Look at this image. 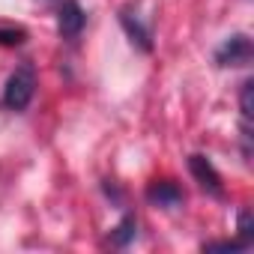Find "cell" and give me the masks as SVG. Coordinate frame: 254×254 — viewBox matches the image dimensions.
I'll list each match as a JSON object with an SVG mask.
<instances>
[{"instance_id":"obj_1","label":"cell","mask_w":254,"mask_h":254,"mask_svg":"<svg viewBox=\"0 0 254 254\" xmlns=\"http://www.w3.org/2000/svg\"><path fill=\"white\" fill-rule=\"evenodd\" d=\"M36 96V66L30 60H24L6 81L3 87V105L9 111H27V105Z\"/></svg>"},{"instance_id":"obj_2","label":"cell","mask_w":254,"mask_h":254,"mask_svg":"<svg viewBox=\"0 0 254 254\" xmlns=\"http://www.w3.org/2000/svg\"><path fill=\"white\" fill-rule=\"evenodd\" d=\"M251 57H254V45H251V36H248V33H233V36H227V39L215 48V54H212L215 66H221V69L248 66Z\"/></svg>"},{"instance_id":"obj_3","label":"cell","mask_w":254,"mask_h":254,"mask_svg":"<svg viewBox=\"0 0 254 254\" xmlns=\"http://www.w3.org/2000/svg\"><path fill=\"white\" fill-rule=\"evenodd\" d=\"M120 24H123L126 33H129L132 45H138L144 54L153 51V30H150V21H144L138 3H126V6L120 9Z\"/></svg>"},{"instance_id":"obj_4","label":"cell","mask_w":254,"mask_h":254,"mask_svg":"<svg viewBox=\"0 0 254 254\" xmlns=\"http://www.w3.org/2000/svg\"><path fill=\"white\" fill-rule=\"evenodd\" d=\"M87 27V12L78 0H63L57 6V33L63 39H78L81 30Z\"/></svg>"},{"instance_id":"obj_5","label":"cell","mask_w":254,"mask_h":254,"mask_svg":"<svg viewBox=\"0 0 254 254\" xmlns=\"http://www.w3.org/2000/svg\"><path fill=\"white\" fill-rule=\"evenodd\" d=\"M189 171H191V177L200 183V189H203V191H209V194H215V197H221V194H224L221 174L215 171V165H212L203 153H191V156H189Z\"/></svg>"},{"instance_id":"obj_6","label":"cell","mask_w":254,"mask_h":254,"mask_svg":"<svg viewBox=\"0 0 254 254\" xmlns=\"http://www.w3.org/2000/svg\"><path fill=\"white\" fill-rule=\"evenodd\" d=\"M144 197L153 203V206H165V209H177L183 200H186V191L174 183V180H153L147 189H144Z\"/></svg>"},{"instance_id":"obj_7","label":"cell","mask_w":254,"mask_h":254,"mask_svg":"<svg viewBox=\"0 0 254 254\" xmlns=\"http://www.w3.org/2000/svg\"><path fill=\"white\" fill-rule=\"evenodd\" d=\"M135 236H138V218H135V212H126V215L120 218V224L111 227V233H108V245H114V248H126V245H132V242H135Z\"/></svg>"},{"instance_id":"obj_8","label":"cell","mask_w":254,"mask_h":254,"mask_svg":"<svg viewBox=\"0 0 254 254\" xmlns=\"http://www.w3.org/2000/svg\"><path fill=\"white\" fill-rule=\"evenodd\" d=\"M239 114H242V123H251L254 120V81H242L239 87Z\"/></svg>"},{"instance_id":"obj_9","label":"cell","mask_w":254,"mask_h":254,"mask_svg":"<svg viewBox=\"0 0 254 254\" xmlns=\"http://www.w3.org/2000/svg\"><path fill=\"white\" fill-rule=\"evenodd\" d=\"M24 42H27V30H24V27H12V24L0 27V45L18 48V45H24Z\"/></svg>"},{"instance_id":"obj_10","label":"cell","mask_w":254,"mask_h":254,"mask_svg":"<svg viewBox=\"0 0 254 254\" xmlns=\"http://www.w3.org/2000/svg\"><path fill=\"white\" fill-rule=\"evenodd\" d=\"M245 248H251V242H245V239H215V242H203V251H245Z\"/></svg>"},{"instance_id":"obj_11","label":"cell","mask_w":254,"mask_h":254,"mask_svg":"<svg viewBox=\"0 0 254 254\" xmlns=\"http://www.w3.org/2000/svg\"><path fill=\"white\" fill-rule=\"evenodd\" d=\"M236 230H239V239H245V242H254V218H251V209H239Z\"/></svg>"}]
</instances>
